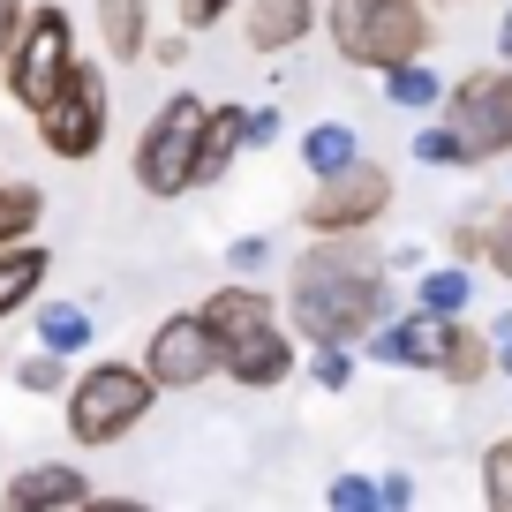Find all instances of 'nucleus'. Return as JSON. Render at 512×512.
Instances as JSON below:
<instances>
[{"label":"nucleus","mask_w":512,"mask_h":512,"mask_svg":"<svg viewBox=\"0 0 512 512\" xmlns=\"http://www.w3.org/2000/svg\"><path fill=\"white\" fill-rule=\"evenodd\" d=\"M445 121L467 136L475 166L497 159V151H512V68H475V76H460L445 91Z\"/></svg>","instance_id":"obj_9"},{"label":"nucleus","mask_w":512,"mask_h":512,"mask_svg":"<svg viewBox=\"0 0 512 512\" xmlns=\"http://www.w3.org/2000/svg\"><path fill=\"white\" fill-rule=\"evenodd\" d=\"M482 505L512 512V437H497V445L482 452Z\"/></svg>","instance_id":"obj_24"},{"label":"nucleus","mask_w":512,"mask_h":512,"mask_svg":"<svg viewBox=\"0 0 512 512\" xmlns=\"http://www.w3.org/2000/svg\"><path fill=\"white\" fill-rule=\"evenodd\" d=\"M445 324L452 317H437V309H422V317H384L377 332H369V354L377 362H392V369H437V354H445Z\"/></svg>","instance_id":"obj_11"},{"label":"nucleus","mask_w":512,"mask_h":512,"mask_svg":"<svg viewBox=\"0 0 512 512\" xmlns=\"http://www.w3.org/2000/svg\"><path fill=\"white\" fill-rule=\"evenodd\" d=\"M226 8H234V0H181V23H189V31H211Z\"/></svg>","instance_id":"obj_30"},{"label":"nucleus","mask_w":512,"mask_h":512,"mask_svg":"<svg viewBox=\"0 0 512 512\" xmlns=\"http://www.w3.org/2000/svg\"><path fill=\"white\" fill-rule=\"evenodd\" d=\"M264 256H272V241H264V234H241L234 249H226V264H234V272H264Z\"/></svg>","instance_id":"obj_29"},{"label":"nucleus","mask_w":512,"mask_h":512,"mask_svg":"<svg viewBox=\"0 0 512 512\" xmlns=\"http://www.w3.org/2000/svg\"><path fill=\"white\" fill-rule=\"evenodd\" d=\"M151 400H159V384H151V369L136 362H91L76 384H68V437H76L83 452H106L121 445L136 422L151 415Z\"/></svg>","instance_id":"obj_4"},{"label":"nucleus","mask_w":512,"mask_h":512,"mask_svg":"<svg viewBox=\"0 0 512 512\" xmlns=\"http://www.w3.org/2000/svg\"><path fill=\"white\" fill-rule=\"evenodd\" d=\"M377 505H415V482H407V475H384L377 482Z\"/></svg>","instance_id":"obj_33"},{"label":"nucleus","mask_w":512,"mask_h":512,"mask_svg":"<svg viewBox=\"0 0 512 512\" xmlns=\"http://www.w3.org/2000/svg\"><path fill=\"white\" fill-rule=\"evenodd\" d=\"M497 53L512 61V8H505V23H497Z\"/></svg>","instance_id":"obj_37"},{"label":"nucleus","mask_w":512,"mask_h":512,"mask_svg":"<svg viewBox=\"0 0 512 512\" xmlns=\"http://www.w3.org/2000/svg\"><path fill=\"white\" fill-rule=\"evenodd\" d=\"M422 309H437V317H460L467 294H475V279H467V264H437V272H422Z\"/></svg>","instance_id":"obj_22"},{"label":"nucleus","mask_w":512,"mask_h":512,"mask_svg":"<svg viewBox=\"0 0 512 512\" xmlns=\"http://www.w3.org/2000/svg\"><path fill=\"white\" fill-rule=\"evenodd\" d=\"M384 98L407 113H430V106H445V83H437L430 61H400V68H384Z\"/></svg>","instance_id":"obj_19"},{"label":"nucleus","mask_w":512,"mask_h":512,"mask_svg":"<svg viewBox=\"0 0 512 512\" xmlns=\"http://www.w3.org/2000/svg\"><path fill=\"white\" fill-rule=\"evenodd\" d=\"M98 38H106L113 61L151 53V0H98Z\"/></svg>","instance_id":"obj_16"},{"label":"nucleus","mask_w":512,"mask_h":512,"mask_svg":"<svg viewBox=\"0 0 512 512\" xmlns=\"http://www.w3.org/2000/svg\"><path fill=\"white\" fill-rule=\"evenodd\" d=\"M38 347H53V354H68V362H76V354L91 347V309L46 302V309H38Z\"/></svg>","instance_id":"obj_20"},{"label":"nucleus","mask_w":512,"mask_h":512,"mask_svg":"<svg viewBox=\"0 0 512 512\" xmlns=\"http://www.w3.org/2000/svg\"><path fill=\"white\" fill-rule=\"evenodd\" d=\"M324 497H332V512H369V505H377V482H369V475H339Z\"/></svg>","instance_id":"obj_27"},{"label":"nucleus","mask_w":512,"mask_h":512,"mask_svg":"<svg viewBox=\"0 0 512 512\" xmlns=\"http://www.w3.org/2000/svg\"><path fill=\"white\" fill-rule=\"evenodd\" d=\"M490 347H497V362L512 369V317H497V324H490Z\"/></svg>","instance_id":"obj_35"},{"label":"nucleus","mask_w":512,"mask_h":512,"mask_svg":"<svg viewBox=\"0 0 512 512\" xmlns=\"http://www.w3.org/2000/svg\"><path fill=\"white\" fill-rule=\"evenodd\" d=\"M181 53H189V38H151V61H166V68H174Z\"/></svg>","instance_id":"obj_36"},{"label":"nucleus","mask_w":512,"mask_h":512,"mask_svg":"<svg viewBox=\"0 0 512 512\" xmlns=\"http://www.w3.org/2000/svg\"><path fill=\"white\" fill-rule=\"evenodd\" d=\"M415 159H422V166H475V151H467V136H460L452 121H430V128L415 136Z\"/></svg>","instance_id":"obj_23"},{"label":"nucleus","mask_w":512,"mask_h":512,"mask_svg":"<svg viewBox=\"0 0 512 512\" xmlns=\"http://www.w3.org/2000/svg\"><path fill=\"white\" fill-rule=\"evenodd\" d=\"M497 369V347H490V332H475V324H460L452 317L445 324V354H437V377L445 384H460V392H475L482 377Z\"/></svg>","instance_id":"obj_15"},{"label":"nucleus","mask_w":512,"mask_h":512,"mask_svg":"<svg viewBox=\"0 0 512 512\" xmlns=\"http://www.w3.org/2000/svg\"><path fill=\"white\" fill-rule=\"evenodd\" d=\"M324 31H332L339 61L347 68H400V61H422V46H430V8L422 0H332V16H324Z\"/></svg>","instance_id":"obj_3"},{"label":"nucleus","mask_w":512,"mask_h":512,"mask_svg":"<svg viewBox=\"0 0 512 512\" xmlns=\"http://www.w3.org/2000/svg\"><path fill=\"white\" fill-rule=\"evenodd\" d=\"M354 159H362V144H354V128H347V121L302 128V166H309V174H339V166H354Z\"/></svg>","instance_id":"obj_18"},{"label":"nucleus","mask_w":512,"mask_h":512,"mask_svg":"<svg viewBox=\"0 0 512 512\" xmlns=\"http://www.w3.org/2000/svg\"><path fill=\"white\" fill-rule=\"evenodd\" d=\"M309 377L324 384V392H347V377H354V362H347V347H317V362H309Z\"/></svg>","instance_id":"obj_28"},{"label":"nucleus","mask_w":512,"mask_h":512,"mask_svg":"<svg viewBox=\"0 0 512 512\" xmlns=\"http://www.w3.org/2000/svg\"><path fill=\"white\" fill-rule=\"evenodd\" d=\"M144 369H151L159 392H196L204 377H219V339H211L204 309L166 317L159 332H151V347H144Z\"/></svg>","instance_id":"obj_10"},{"label":"nucleus","mask_w":512,"mask_h":512,"mask_svg":"<svg viewBox=\"0 0 512 512\" xmlns=\"http://www.w3.org/2000/svg\"><path fill=\"white\" fill-rule=\"evenodd\" d=\"M452 249H460V256H482V219H460V226H452Z\"/></svg>","instance_id":"obj_34"},{"label":"nucleus","mask_w":512,"mask_h":512,"mask_svg":"<svg viewBox=\"0 0 512 512\" xmlns=\"http://www.w3.org/2000/svg\"><path fill=\"white\" fill-rule=\"evenodd\" d=\"M392 317V287H384V256H369L362 234H324L287 279V324L309 347H354Z\"/></svg>","instance_id":"obj_1"},{"label":"nucleus","mask_w":512,"mask_h":512,"mask_svg":"<svg viewBox=\"0 0 512 512\" xmlns=\"http://www.w3.org/2000/svg\"><path fill=\"white\" fill-rule=\"evenodd\" d=\"M0 369H8V354H0Z\"/></svg>","instance_id":"obj_38"},{"label":"nucleus","mask_w":512,"mask_h":512,"mask_svg":"<svg viewBox=\"0 0 512 512\" xmlns=\"http://www.w3.org/2000/svg\"><path fill=\"white\" fill-rule=\"evenodd\" d=\"M38 121V144L53 151V159H91L98 144H106V76H98L91 61L68 68V83L53 91L46 113H31Z\"/></svg>","instance_id":"obj_8"},{"label":"nucleus","mask_w":512,"mask_h":512,"mask_svg":"<svg viewBox=\"0 0 512 512\" xmlns=\"http://www.w3.org/2000/svg\"><path fill=\"white\" fill-rule=\"evenodd\" d=\"M16 384L23 392H68V354H53V347H38L31 362L16 369Z\"/></svg>","instance_id":"obj_25"},{"label":"nucleus","mask_w":512,"mask_h":512,"mask_svg":"<svg viewBox=\"0 0 512 512\" xmlns=\"http://www.w3.org/2000/svg\"><path fill=\"white\" fill-rule=\"evenodd\" d=\"M38 219H46V196H38L31 181H8V174H0V249H8V241H31Z\"/></svg>","instance_id":"obj_21"},{"label":"nucleus","mask_w":512,"mask_h":512,"mask_svg":"<svg viewBox=\"0 0 512 512\" xmlns=\"http://www.w3.org/2000/svg\"><path fill=\"white\" fill-rule=\"evenodd\" d=\"M249 144V106H204V128H196V189L234 166V151Z\"/></svg>","instance_id":"obj_14"},{"label":"nucleus","mask_w":512,"mask_h":512,"mask_svg":"<svg viewBox=\"0 0 512 512\" xmlns=\"http://www.w3.org/2000/svg\"><path fill=\"white\" fill-rule=\"evenodd\" d=\"M384 211H392V174L354 159V166H339V174H317V189H309V204H302V226L317 241L324 234H369Z\"/></svg>","instance_id":"obj_7"},{"label":"nucleus","mask_w":512,"mask_h":512,"mask_svg":"<svg viewBox=\"0 0 512 512\" xmlns=\"http://www.w3.org/2000/svg\"><path fill=\"white\" fill-rule=\"evenodd\" d=\"M204 324L219 339V377L249 384V392H272V384L294 377V339L256 287H219L204 302Z\"/></svg>","instance_id":"obj_2"},{"label":"nucleus","mask_w":512,"mask_h":512,"mask_svg":"<svg viewBox=\"0 0 512 512\" xmlns=\"http://www.w3.org/2000/svg\"><path fill=\"white\" fill-rule=\"evenodd\" d=\"M482 264H490L497 279H512V204L497 211V219H482Z\"/></svg>","instance_id":"obj_26"},{"label":"nucleus","mask_w":512,"mask_h":512,"mask_svg":"<svg viewBox=\"0 0 512 512\" xmlns=\"http://www.w3.org/2000/svg\"><path fill=\"white\" fill-rule=\"evenodd\" d=\"M204 106L211 98L174 91L159 113H151V128L136 136V159H128L144 196H189L196 189V128H204Z\"/></svg>","instance_id":"obj_5"},{"label":"nucleus","mask_w":512,"mask_h":512,"mask_svg":"<svg viewBox=\"0 0 512 512\" xmlns=\"http://www.w3.org/2000/svg\"><path fill=\"white\" fill-rule=\"evenodd\" d=\"M38 287H46V249L38 241H8L0 249V317H16L23 302H38Z\"/></svg>","instance_id":"obj_17"},{"label":"nucleus","mask_w":512,"mask_h":512,"mask_svg":"<svg viewBox=\"0 0 512 512\" xmlns=\"http://www.w3.org/2000/svg\"><path fill=\"white\" fill-rule=\"evenodd\" d=\"M23 31V0H0V61H8V46H16Z\"/></svg>","instance_id":"obj_32"},{"label":"nucleus","mask_w":512,"mask_h":512,"mask_svg":"<svg viewBox=\"0 0 512 512\" xmlns=\"http://www.w3.org/2000/svg\"><path fill=\"white\" fill-rule=\"evenodd\" d=\"M8 505L16 512H76V505H91V475H83V467H61V460H38V467H23V475L8 482Z\"/></svg>","instance_id":"obj_12"},{"label":"nucleus","mask_w":512,"mask_h":512,"mask_svg":"<svg viewBox=\"0 0 512 512\" xmlns=\"http://www.w3.org/2000/svg\"><path fill=\"white\" fill-rule=\"evenodd\" d=\"M317 31V0H249V16H241V38L256 53H287Z\"/></svg>","instance_id":"obj_13"},{"label":"nucleus","mask_w":512,"mask_h":512,"mask_svg":"<svg viewBox=\"0 0 512 512\" xmlns=\"http://www.w3.org/2000/svg\"><path fill=\"white\" fill-rule=\"evenodd\" d=\"M68 68H76L68 16H61V8H23V31H16V46H8V61H0L8 98H16L23 113H46L53 91L68 83Z\"/></svg>","instance_id":"obj_6"},{"label":"nucleus","mask_w":512,"mask_h":512,"mask_svg":"<svg viewBox=\"0 0 512 512\" xmlns=\"http://www.w3.org/2000/svg\"><path fill=\"white\" fill-rule=\"evenodd\" d=\"M279 136V106H249V144H272Z\"/></svg>","instance_id":"obj_31"}]
</instances>
